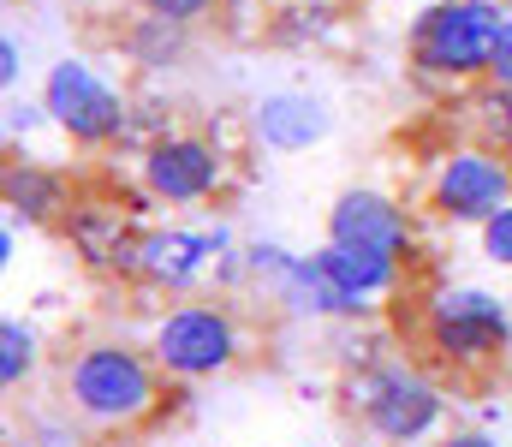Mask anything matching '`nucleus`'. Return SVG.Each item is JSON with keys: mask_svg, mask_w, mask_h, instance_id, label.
Here are the masks:
<instances>
[{"mask_svg": "<svg viewBox=\"0 0 512 447\" xmlns=\"http://www.w3.org/2000/svg\"><path fill=\"white\" fill-rule=\"evenodd\" d=\"M149 352L167 370V382H185L191 388V382H215V376L239 370L245 352H251V334H245V316L233 310V298L197 293V298L167 304L155 316Z\"/></svg>", "mask_w": 512, "mask_h": 447, "instance_id": "obj_4", "label": "nucleus"}, {"mask_svg": "<svg viewBox=\"0 0 512 447\" xmlns=\"http://www.w3.org/2000/svg\"><path fill=\"white\" fill-rule=\"evenodd\" d=\"M423 352L453 376H483L512 352V304L489 287H435L417 304Z\"/></svg>", "mask_w": 512, "mask_h": 447, "instance_id": "obj_3", "label": "nucleus"}, {"mask_svg": "<svg viewBox=\"0 0 512 447\" xmlns=\"http://www.w3.org/2000/svg\"><path fill=\"white\" fill-rule=\"evenodd\" d=\"M328 132H334V114L310 90H268V96H256V108H251V138L262 149H274V155L316 149Z\"/></svg>", "mask_w": 512, "mask_h": 447, "instance_id": "obj_12", "label": "nucleus"}, {"mask_svg": "<svg viewBox=\"0 0 512 447\" xmlns=\"http://www.w3.org/2000/svg\"><path fill=\"white\" fill-rule=\"evenodd\" d=\"M328 245H358V251H382L411 263L417 257V221L399 197H387L376 185H346L328 203Z\"/></svg>", "mask_w": 512, "mask_h": 447, "instance_id": "obj_10", "label": "nucleus"}, {"mask_svg": "<svg viewBox=\"0 0 512 447\" xmlns=\"http://www.w3.org/2000/svg\"><path fill=\"white\" fill-rule=\"evenodd\" d=\"M512 203V161L489 144H453L435 155L423 179V209L447 227H483L495 209Z\"/></svg>", "mask_w": 512, "mask_h": 447, "instance_id": "obj_7", "label": "nucleus"}, {"mask_svg": "<svg viewBox=\"0 0 512 447\" xmlns=\"http://www.w3.org/2000/svg\"><path fill=\"white\" fill-rule=\"evenodd\" d=\"M60 400L66 412L96 436H126L167 412V370L149 346H131L120 334H96L66 352L60 364Z\"/></svg>", "mask_w": 512, "mask_h": 447, "instance_id": "obj_1", "label": "nucleus"}, {"mask_svg": "<svg viewBox=\"0 0 512 447\" xmlns=\"http://www.w3.org/2000/svg\"><path fill=\"white\" fill-rule=\"evenodd\" d=\"M465 114H471V138L489 149H501L512 161V90L501 84H477V96L465 102Z\"/></svg>", "mask_w": 512, "mask_h": 447, "instance_id": "obj_17", "label": "nucleus"}, {"mask_svg": "<svg viewBox=\"0 0 512 447\" xmlns=\"http://www.w3.org/2000/svg\"><path fill=\"white\" fill-rule=\"evenodd\" d=\"M221 257H233V233L227 227H143V251H137V287L161 298H197V287L221 269Z\"/></svg>", "mask_w": 512, "mask_h": 447, "instance_id": "obj_9", "label": "nucleus"}, {"mask_svg": "<svg viewBox=\"0 0 512 447\" xmlns=\"http://www.w3.org/2000/svg\"><path fill=\"white\" fill-rule=\"evenodd\" d=\"M435 447H501V442H495L489 430H447Z\"/></svg>", "mask_w": 512, "mask_h": 447, "instance_id": "obj_22", "label": "nucleus"}, {"mask_svg": "<svg viewBox=\"0 0 512 447\" xmlns=\"http://www.w3.org/2000/svg\"><path fill=\"white\" fill-rule=\"evenodd\" d=\"M6 6H18V0H6Z\"/></svg>", "mask_w": 512, "mask_h": 447, "instance_id": "obj_24", "label": "nucleus"}, {"mask_svg": "<svg viewBox=\"0 0 512 447\" xmlns=\"http://www.w3.org/2000/svg\"><path fill=\"white\" fill-rule=\"evenodd\" d=\"M36 370H42V334H36V322L6 316V322H0V388L18 394Z\"/></svg>", "mask_w": 512, "mask_h": 447, "instance_id": "obj_16", "label": "nucleus"}, {"mask_svg": "<svg viewBox=\"0 0 512 447\" xmlns=\"http://www.w3.org/2000/svg\"><path fill=\"white\" fill-rule=\"evenodd\" d=\"M66 245L78 251V263L90 275H108V281H131L137 287V251H143V227L120 215L114 203H72L66 221H60Z\"/></svg>", "mask_w": 512, "mask_h": 447, "instance_id": "obj_11", "label": "nucleus"}, {"mask_svg": "<svg viewBox=\"0 0 512 447\" xmlns=\"http://www.w3.org/2000/svg\"><path fill=\"white\" fill-rule=\"evenodd\" d=\"M120 48H126L131 66H143V72H167V66H179L185 60V48H191V30L185 24H167V18H131L126 30H120Z\"/></svg>", "mask_w": 512, "mask_h": 447, "instance_id": "obj_15", "label": "nucleus"}, {"mask_svg": "<svg viewBox=\"0 0 512 447\" xmlns=\"http://www.w3.org/2000/svg\"><path fill=\"white\" fill-rule=\"evenodd\" d=\"M346 406L387 447H417L447 424V388L411 358H370L346 382Z\"/></svg>", "mask_w": 512, "mask_h": 447, "instance_id": "obj_5", "label": "nucleus"}, {"mask_svg": "<svg viewBox=\"0 0 512 447\" xmlns=\"http://www.w3.org/2000/svg\"><path fill=\"white\" fill-rule=\"evenodd\" d=\"M489 84L512 90V6H507V24H501V42H495V60H489Z\"/></svg>", "mask_w": 512, "mask_h": 447, "instance_id": "obj_20", "label": "nucleus"}, {"mask_svg": "<svg viewBox=\"0 0 512 447\" xmlns=\"http://www.w3.org/2000/svg\"><path fill=\"white\" fill-rule=\"evenodd\" d=\"M42 114L54 120V132L66 144H78V149H114V144H126V132H131V96L114 78H102L90 60H72V54L48 66Z\"/></svg>", "mask_w": 512, "mask_h": 447, "instance_id": "obj_6", "label": "nucleus"}, {"mask_svg": "<svg viewBox=\"0 0 512 447\" xmlns=\"http://www.w3.org/2000/svg\"><path fill=\"white\" fill-rule=\"evenodd\" d=\"M233 179V155L215 144L209 132H167L149 149H137V185L143 197L167 209H197L215 203Z\"/></svg>", "mask_w": 512, "mask_h": 447, "instance_id": "obj_8", "label": "nucleus"}, {"mask_svg": "<svg viewBox=\"0 0 512 447\" xmlns=\"http://www.w3.org/2000/svg\"><path fill=\"white\" fill-rule=\"evenodd\" d=\"M18 72H24V48H18V36L6 30V36H0V84L12 90V84H18Z\"/></svg>", "mask_w": 512, "mask_h": 447, "instance_id": "obj_21", "label": "nucleus"}, {"mask_svg": "<svg viewBox=\"0 0 512 447\" xmlns=\"http://www.w3.org/2000/svg\"><path fill=\"white\" fill-rule=\"evenodd\" d=\"M316 257H322V269H328V275H334V281H340L352 298H358V304L399 293V287H405V269H411V263H399V257L358 251V245H322Z\"/></svg>", "mask_w": 512, "mask_h": 447, "instance_id": "obj_14", "label": "nucleus"}, {"mask_svg": "<svg viewBox=\"0 0 512 447\" xmlns=\"http://www.w3.org/2000/svg\"><path fill=\"white\" fill-rule=\"evenodd\" d=\"M507 24V0H429L411 18L405 60L435 90H471L489 84V60Z\"/></svg>", "mask_w": 512, "mask_h": 447, "instance_id": "obj_2", "label": "nucleus"}, {"mask_svg": "<svg viewBox=\"0 0 512 447\" xmlns=\"http://www.w3.org/2000/svg\"><path fill=\"white\" fill-rule=\"evenodd\" d=\"M137 12H149V18H167V24H185V30H197V24H209L227 0H131Z\"/></svg>", "mask_w": 512, "mask_h": 447, "instance_id": "obj_18", "label": "nucleus"}, {"mask_svg": "<svg viewBox=\"0 0 512 447\" xmlns=\"http://www.w3.org/2000/svg\"><path fill=\"white\" fill-rule=\"evenodd\" d=\"M36 114H42V108H6V126H12V132L24 126V132H30V126H36Z\"/></svg>", "mask_w": 512, "mask_h": 447, "instance_id": "obj_23", "label": "nucleus"}, {"mask_svg": "<svg viewBox=\"0 0 512 447\" xmlns=\"http://www.w3.org/2000/svg\"><path fill=\"white\" fill-rule=\"evenodd\" d=\"M477 245H483V257H489L495 269H512V203L495 209V215L477 227Z\"/></svg>", "mask_w": 512, "mask_h": 447, "instance_id": "obj_19", "label": "nucleus"}, {"mask_svg": "<svg viewBox=\"0 0 512 447\" xmlns=\"http://www.w3.org/2000/svg\"><path fill=\"white\" fill-rule=\"evenodd\" d=\"M0 197H6V221H24V227H60L66 209L78 203L66 173L48 161H6Z\"/></svg>", "mask_w": 512, "mask_h": 447, "instance_id": "obj_13", "label": "nucleus"}]
</instances>
